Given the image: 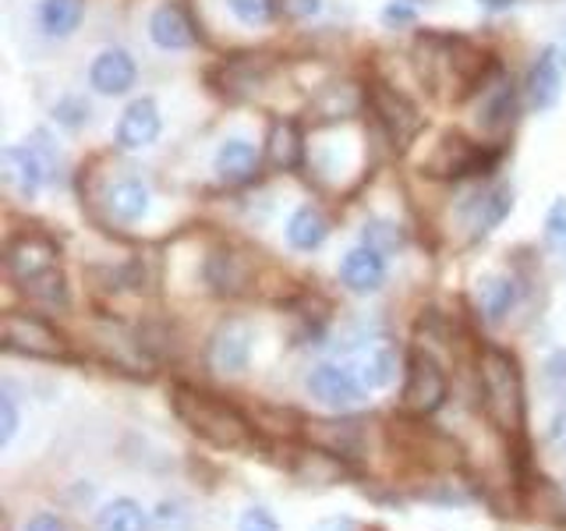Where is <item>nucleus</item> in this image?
<instances>
[{
    "label": "nucleus",
    "mask_w": 566,
    "mask_h": 531,
    "mask_svg": "<svg viewBox=\"0 0 566 531\" xmlns=\"http://www.w3.org/2000/svg\"><path fill=\"white\" fill-rule=\"evenodd\" d=\"M170 404H174V415L188 425V433L209 442V447L252 450V442H255L252 421H248L230 400L206 394V389H195V386H174Z\"/></svg>",
    "instance_id": "obj_1"
},
{
    "label": "nucleus",
    "mask_w": 566,
    "mask_h": 531,
    "mask_svg": "<svg viewBox=\"0 0 566 531\" xmlns=\"http://www.w3.org/2000/svg\"><path fill=\"white\" fill-rule=\"evenodd\" d=\"M478 394H482L489 421L503 436H524L527 421V397L521 365L510 351L485 344L478 354Z\"/></svg>",
    "instance_id": "obj_2"
},
{
    "label": "nucleus",
    "mask_w": 566,
    "mask_h": 531,
    "mask_svg": "<svg viewBox=\"0 0 566 531\" xmlns=\"http://www.w3.org/2000/svg\"><path fill=\"white\" fill-rule=\"evenodd\" d=\"M0 344L11 354H22V358H40V362H57L67 354L64 336L53 330L46 319L32 315V312H4V323H0Z\"/></svg>",
    "instance_id": "obj_3"
},
{
    "label": "nucleus",
    "mask_w": 566,
    "mask_h": 531,
    "mask_svg": "<svg viewBox=\"0 0 566 531\" xmlns=\"http://www.w3.org/2000/svg\"><path fill=\"white\" fill-rule=\"evenodd\" d=\"M450 397V383L442 365L432 358L429 351H415L407 358V379H403V394H400V407L415 418H429L436 415Z\"/></svg>",
    "instance_id": "obj_4"
},
{
    "label": "nucleus",
    "mask_w": 566,
    "mask_h": 531,
    "mask_svg": "<svg viewBox=\"0 0 566 531\" xmlns=\"http://www.w3.org/2000/svg\"><path fill=\"white\" fill-rule=\"evenodd\" d=\"M252 341H255V330L248 319L230 315L223 323L212 330L209 336V368L220 372V376H238V372L248 368V358H252Z\"/></svg>",
    "instance_id": "obj_5"
},
{
    "label": "nucleus",
    "mask_w": 566,
    "mask_h": 531,
    "mask_svg": "<svg viewBox=\"0 0 566 531\" xmlns=\"http://www.w3.org/2000/svg\"><path fill=\"white\" fill-rule=\"evenodd\" d=\"M308 394L333 407V412H354V407H361L368 400V389L365 383L354 376V368L347 365H315L312 376H308Z\"/></svg>",
    "instance_id": "obj_6"
},
{
    "label": "nucleus",
    "mask_w": 566,
    "mask_h": 531,
    "mask_svg": "<svg viewBox=\"0 0 566 531\" xmlns=\"http://www.w3.org/2000/svg\"><path fill=\"white\" fill-rule=\"evenodd\" d=\"M513 121H517V88H513L506 75H495L489 85H482V93H478L474 128L489 138H500L513 128Z\"/></svg>",
    "instance_id": "obj_7"
},
{
    "label": "nucleus",
    "mask_w": 566,
    "mask_h": 531,
    "mask_svg": "<svg viewBox=\"0 0 566 531\" xmlns=\"http://www.w3.org/2000/svg\"><path fill=\"white\" fill-rule=\"evenodd\" d=\"M368 106H371V114L379 117V124L386 128V135L397 142V146H407L418 128H421V114H418V106L407 100L403 93H397V88H389L386 82H376L371 85V93H368Z\"/></svg>",
    "instance_id": "obj_8"
},
{
    "label": "nucleus",
    "mask_w": 566,
    "mask_h": 531,
    "mask_svg": "<svg viewBox=\"0 0 566 531\" xmlns=\"http://www.w3.org/2000/svg\"><path fill=\"white\" fill-rule=\"evenodd\" d=\"M4 262H8V273L11 280L22 288L25 280H32L35 273L50 270V266H61L57 262V244L43 235H18L8 241V252H4Z\"/></svg>",
    "instance_id": "obj_9"
},
{
    "label": "nucleus",
    "mask_w": 566,
    "mask_h": 531,
    "mask_svg": "<svg viewBox=\"0 0 566 531\" xmlns=\"http://www.w3.org/2000/svg\"><path fill=\"white\" fill-rule=\"evenodd\" d=\"M135 79H138V67L132 61V53L120 50V46L103 50L99 58L93 61V67H88V85H93L96 93H103V96L132 93Z\"/></svg>",
    "instance_id": "obj_10"
},
{
    "label": "nucleus",
    "mask_w": 566,
    "mask_h": 531,
    "mask_svg": "<svg viewBox=\"0 0 566 531\" xmlns=\"http://www.w3.org/2000/svg\"><path fill=\"white\" fill-rule=\"evenodd\" d=\"M159 128H164V121H159V106L142 96V100H132L128 111L120 114V124H117V146L120 149H146L159 138Z\"/></svg>",
    "instance_id": "obj_11"
},
{
    "label": "nucleus",
    "mask_w": 566,
    "mask_h": 531,
    "mask_svg": "<svg viewBox=\"0 0 566 531\" xmlns=\"http://www.w3.org/2000/svg\"><path fill=\"white\" fill-rule=\"evenodd\" d=\"M510 206H513L510 188L492 185V188L474 191L464 202V209H460V217H464V227L471 230V238H482L492 227H500V220L510 212Z\"/></svg>",
    "instance_id": "obj_12"
},
{
    "label": "nucleus",
    "mask_w": 566,
    "mask_h": 531,
    "mask_svg": "<svg viewBox=\"0 0 566 531\" xmlns=\"http://www.w3.org/2000/svg\"><path fill=\"white\" fill-rule=\"evenodd\" d=\"M340 280L344 288L354 291V294H371L382 288L386 280V259L382 252H376L371 244H361V248H350L340 262Z\"/></svg>",
    "instance_id": "obj_13"
},
{
    "label": "nucleus",
    "mask_w": 566,
    "mask_h": 531,
    "mask_svg": "<svg viewBox=\"0 0 566 531\" xmlns=\"http://www.w3.org/2000/svg\"><path fill=\"white\" fill-rule=\"evenodd\" d=\"M46 167L40 153H35L32 146H11L4 149V181L11 191H18L22 199H35L40 195V188L46 185Z\"/></svg>",
    "instance_id": "obj_14"
},
{
    "label": "nucleus",
    "mask_w": 566,
    "mask_h": 531,
    "mask_svg": "<svg viewBox=\"0 0 566 531\" xmlns=\"http://www.w3.org/2000/svg\"><path fill=\"white\" fill-rule=\"evenodd\" d=\"M563 93V64H559V53L553 46H545L538 53V61L531 64V75H527V96L535 111H553L559 103Z\"/></svg>",
    "instance_id": "obj_15"
},
{
    "label": "nucleus",
    "mask_w": 566,
    "mask_h": 531,
    "mask_svg": "<svg viewBox=\"0 0 566 531\" xmlns=\"http://www.w3.org/2000/svg\"><path fill=\"white\" fill-rule=\"evenodd\" d=\"M482 146H474V142L460 138V135H447L439 142L436 156L429 159V174H439V177H460V174H474L482 167Z\"/></svg>",
    "instance_id": "obj_16"
},
{
    "label": "nucleus",
    "mask_w": 566,
    "mask_h": 531,
    "mask_svg": "<svg viewBox=\"0 0 566 531\" xmlns=\"http://www.w3.org/2000/svg\"><path fill=\"white\" fill-rule=\"evenodd\" d=\"M305 433L318 450H329L336 457H354L361 450V421L344 418V421H305Z\"/></svg>",
    "instance_id": "obj_17"
},
{
    "label": "nucleus",
    "mask_w": 566,
    "mask_h": 531,
    "mask_svg": "<svg viewBox=\"0 0 566 531\" xmlns=\"http://www.w3.org/2000/svg\"><path fill=\"white\" fill-rule=\"evenodd\" d=\"M149 188L138 181V177H120L111 188H106L103 202H106V212H111L114 220L120 223H135L149 212Z\"/></svg>",
    "instance_id": "obj_18"
},
{
    "label": "nucleus",
    "mask_w": 566,
    "mask_h": 531,
    "mask_svg": "<svg viewBox=\"0 0 566 531\" xmlns=\"http://www.w3.org/2000/svg\"><path fill=\"white\" fill-rule=\"evenodd\" d=\"M149 35L164 50H188L195 43V25L177 4H159L149 18Z\"/></svg>",
    "instance_id": "obj_19"
},
{
    "label": "nucleus",
    "mask_w": 566,
    "mask_h": 531,
    "mask_svg": "<svg viewBox=\"0 0 566 531\" xmlns=\"http://www.w3.org/2000/svg\"><path fill=\"white\" fill-rule=\"evenodd\" d=\"M478 312H482L485 323H503L510 309L517 305V280L506 273H495L478 280Z\"/></svg>",
    "instance_id": "obj_20"
},
{
    "label": "nucleus",
    "mask_w": 566,
    "mask_h": 531,
    "mask_svg": "<svg viewBox=\"0 0 566 531\" xmlns=\"http://www.w3.org/2000/svg\"><path fill=\"white\" fill-rule=\"evenodd\" d=\"M217 174L227 185H244L259 174V153L248 138H227L217 153Z\"/></svg>",
    "instance_id": "obj_21"
},
{
    "label": "nucleus",
    "mask_w": 566,
    "mask_h": 531,
    "mask_svg": "<svg viewBox=\"0 0 566 531\" xmlns=\"http://www.w3.org/2000/svg\"><path fill=\"white\" fill-rule=\"evenodd\" d=\"M350 368H354V376L365 383V389H382L397 376V354L386 344H365L358 354H354Z\"/></svg>",
    "instance_id": "obj_22"
},
{
    "label": "nucleus",
    "mask_w": 566,
    "mask_h": 531,
    "mask_svg": "<svg viewBox=\"0 0 566 531\" xmlns=\"http://www.w3.org/2000/svg\"><path fill=\"white\" fill-rule=\"evenodd\" d=\"M206 280L217 294H241L248 288V262L238 252H212L206 262Z\"/></svg>",
    "instance_id": "obj_23"
},
{
    "label": "nucleus",
    "mask_w": 566,
    "mask_h": 531,
    "mask_svg": "<svg viewBox=\"0 0 566 531\" xmlns=\"http://www.w3.org/2000/svg\"><path fill=\"white\" fill-rule=\"evenodd\" d=\"M305 156V142H301V128L294 121H276L270 128V138H265V159L276 170H294Z\"/></svg>",
    "instance_id": "obj_24"
},
{
    "label": "nucleus",
    "mask_w": 566,
    "mask_h": 531,
    "mask_svg": "<svg viewBox=\"0 0 566 531\" xmlns=\"http://www.w3.org/2000/svg\"><path fill=\"white\" fill-rule=\"evenodd\" d=\"M329 235V223L323 217V209L315 206H297L294 217L287 223V241L291 248H297V252H312V248H318L326 241Z\"/></svg>",
    "instance_id": "obj_25"
},
{
    "label": "nucleus",
    "mask_w": 566,
    "mask_h": 531,
    "mask_svg": "<svg viewBox=\"0 0 566 531\" xmlns=\"http://www.w3.org/2000/svg\"><path fill=\"white\" fill-rule=\"evenodd\" d=\"M22 291L29 294V301L43 309H67L71 305V291H67V277L61 266H50V270L35 273L32 280L22 283Z\"/></svg>",
    "instance_id": "obj_26"
},
{
    "label": "nucleus",
    "mask_w": 566,
    "mask_h": 531,
    "mask_svg": "<svg viewBox=\"0 0 566 531\" xmlns=\"http://www.w3.org/2000/svg\"><path fill=\"white\" fill-rule=\"evenodd\" d=\"M344 457H336L329 450H305V454H297L294 460V475L301 478V482H323V486H333V482H340L344 478Z\"/></svg>",
    "instance_id": "obj_27"
},
{
    "label": "nucleus",
    "mask_w": 566,
    "mask_h": 531,
    "mask_svg": "<svg viewBox=\"0 0 566 531\" xmlns=\"http://www.w3.org/2000/svg\"><path fill=\"white\" fill-rule=\"evenodd\" d=\"M85 14V0H43L40 4V25L53 40H67L78 29Z\"/></svg>",
    "instance_id": "obj_28"
},
{
    "label": "nucleus",
    "mask_w": 566,
    "mask_h": 531,
    "mask_svg": "<svg viewBox=\"0 0 566 531\" xmlns=\"http://www.w3.org/2000/svg\"><path fill=\"white\" fill-rule=\"evenodd\" d=\"M146 510H142L135 500L128 496H120V500H111L96 518V528L99 531H146Z\"/></svg>",
    "instance_id": "obj_29"
},
{
    "label": "nucleus",
    "mask_w": 566,
    "mask_h": 531,
    "mask_svg": "<svg viewBox=\"0 0 566 531\" xmlns=\"http://www.w3.org/2000/svg\"><path fill=\"white\" fill-rule=\"evenodd\" d=\"M191 524H195V518H191L188 503H181V500H164L153 510L156 531H191Z\"/></svg>",
    "instance_id": "obj_30"
},
{
    "label": "nucleus",
    "mask_w": 566,
    "mask_h": 531,
    "mask_svg": "<svg viewBox=\"0 0 566 531\" xmlns=\"http://www.w3.org/2000/svg\"><path fill=\"white\" fill-rule=\"evenodd\" d=\"M227 8L244 25H265L276 11V0H227Z\"/></svg>",
    "instance_id": "obj_31"
},
{
    "label": "nucleus",
    "mask_w": 566,
    "mask_h": 531,
    "mask_svg": "<svg viewBox=\"0 0 566 531\" xmlns=\"http://www.w3.org/2000/svg\"><path fill=\"white\" fill-rule=\"evenodd\" d=\"M545 241L556 252H566V199H556L545 217Z\"/></svg>",
    "instance_id": "obj_32"
},
{
    "label": "nucleus",
    "mask_w": 566,
    "mask_h": 531,
    "mask_svg": "<svg viewBox=\"0 0 566 531\" xmlns=\"http://www.w3.org/2000/svg\"><path fill=\"white\" fill-rule=\"evenodd\" d=\"M365 244H371L376 252H394V248L400 244V230L386 220H376V223L365 227Z\"/></svg>",
    "instance_id": "obj_33"
},
{
    "label": "nucleus",
    "mask_w": 566,
    "mask_h": 531,
    "mask_svg": "<svg viewBox=\"0 0 566 531\" xmlns=\"http://www.w3.org/2000/svg\"><path fill=\"white\" fill-rule=\"evenodd\" d=\"M18 433V404L11 397V389L0 394V447H11V439Z\"/></svg>",
    "instance_id": "obj_34"
},
{
    "label": "nucleus",
    "mask_w": 566,
    "mask_h": 531,
    "mask_svg": "<svg viewBox=\"0 0 566 531\" xmlns=\"http://www.w3.org/2000/svg\"><path fill=\"white\" fill-rule=\"evenodd\" d=\"M53 117H57L64 128H82L88 121V103L85 100H61L53 106Z\"/></svg>",
    "instance_id": "obj_35"
},
{
    "label": "nucleus",
    "mask_w": 566,
    "mask_h": 531,
    "mask_svg": "<svg viewBox=\"0 0 566 531\" xmlns=\"http://www.w3.org/2000/svg\"><path fill=\"white\" fill-rule=\"evenodd\" d=\"M238 531H280V524L265 507H248L238 521Z\"/></svg>",
    "instance_id": "obj_36"
},
{
    "label": "nucleus",
    "mask_w": 566,
    "mask_h": 531,
    "mask_svg": "<svg viewBox=\"0 0 566 531\" xmlns=\"http://www.w3.org/2000/svg\"><path fill=\"white\" fill-rule=\"evenodd\" d=\"M545 383L556 397H566V351H556L553 358L545 362Z\"/></svg>",
    "instance_id": "obj_37"
},
{
    "label": "nucleus",
    "mask_w": 566,
    "mask_h": 531,
    "mask_svg": "<svg viewBox=\"0 0 566 531\" xmlns=\"http://www.w3.org/2000/svg\"><path fill=\"white\" fill-rule=\"evenodd\" d=\"M280 8L287 18H294V22H305V18H315L323 11V0H280Z\"/></svg>",
    "instance_id": "obj_38"
},
{
    "label": "nucleus",
    "mask_w": 566,
    "mask_h": 531,
    "mask_svg": "<svg viewBox=\"0 0 566 531\" xmlns=\"http://www.w3.org/2000/svg\"><path fill=\"white\" fill-rule=\"evenodd\" d=\"M548 450L566 460V407H559L553 425H548Z\"/></svg>",
    "instance_id": "obj_39"
},
{
    "label": "nucleus",
    "mask_w": 566,
    "mask_h": 531,
    "mask_svg": "<svg viewBox=\"0 0 566 531\" xmlns=\"http://www.w3.org/2000/svg\"><path fill=\"white\" fill-rule=\"evenodd\" d=\"M22 531H67L57 513H32Z\"/></svg>",
    "instance_id": "obj_40"
},
{
    "label": "nucleus",
    "mask_w": 566,
    "mask_h": 531,
    "mask_svg": "<svg viewBox=\"0 0 566 531\" xmlns=\"http://www.w3.org/2000/svg\"><path fill=\"white\" fill-rule=\"evenodd\" d=\"M382 18H386V25H407L415 18V11L407 8V4H389Z\"/></svg>",
    "instance_id": "obj_41"
},
{
    "label": "nucleus",
    "mask_w": 566,
    "mask_h": 531,
    "mask_svg": "<svg viewBox=\"0 0 566 531\" xmlns=\"http://www.w3.org/2000/svg\"><path fill=\"white\" fill-rule=\"evenodd\" d=\"M312 531H361L358 521H350V518H326V521H318Z\"/></svg>",
    "instance_id": "obj_42"
},
{
    "label": "nucleus",
    "mask_w": 566,
    "mask_h": 531,
    "mask_svg": "<svg viewBox=\"0 0 566 531\" xmlns=\"http://www.w3.org/2000/svg\"><path fill=\"white\" fill-rule=\"evenodd\" d=\"M482 4H485V8H492V11H503V8H510V4H513V0H482Z\"/></svg>",
    "instance_id": "obj_43"
},
{
    "label": "nucleus",
    "mask_w": 566,
    "mask_h": 531,
    "mask_svg": "<svg viewBox=\"0 0 566 531\" xmlns=\"http://www.w3.org/2000/svg\"><path fill=\"white\" fill-rule=\"evenodd\" d=\"M371 531H379V528H371Z\"/></svg>",
    "instance_id": "obj_44"
}]
</instances>
